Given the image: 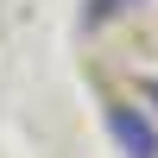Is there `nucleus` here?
Returning <instances> with one entry per match:
<instances>
[{
  "label": "nucleus",
  "mask_w": 158,
  "mask_h": 158,
  "mask_svg": "<svg viewBox=\"0 0 158 158\" xmlns=\"http://www.w3.org/2000/svg\"><path fill=\"white\" fill-rule=\"evenodd\" d=\"M133 6H146V0H82V32H95V25L120 19V13H133Z\"/></svg>",
  "instance_id": "obj_2"
},
{
  "label": "nucleus",
  "mask_w": 158,
  "mask_h": 158,
  "mask_svg": "<svg viewBox=\"0 0 158 158\" xmlns=\"http://www.w3.org/2000/svg\"><path fill=\"white\" fill-rule=\"evenodd\" d=\"M101 127H108V139L120 146V158H158V127L146 120V108L108 101V108H101Z\"/></svg>",
  "instance_id": "obj_1"
}]
</instances>
